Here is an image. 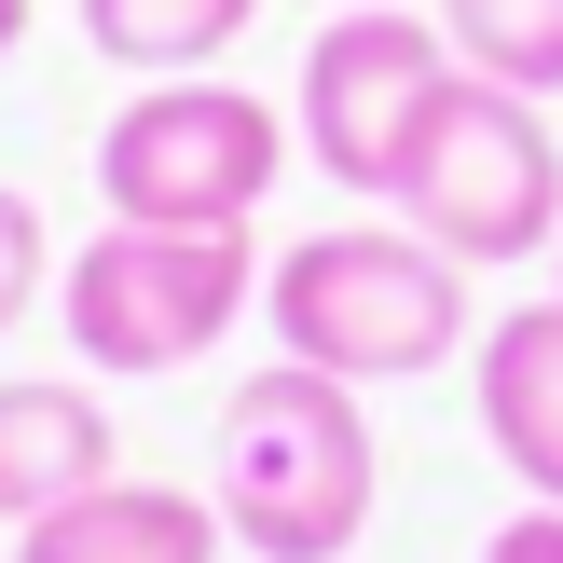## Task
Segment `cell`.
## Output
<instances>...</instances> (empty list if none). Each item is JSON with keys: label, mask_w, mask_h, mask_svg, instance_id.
I'll return each mask as SVG.
<instances>
[{"label": "cell", "mask_w": 563, "mask_h": 563, "mask_svg": "<svg viewBox=\"0 0 563 563\" xmlns=\"http://www.w3.org/2000/svg\"><path fill=\"white\" fill-rule=\"evenodd\" d=\"M220 537L247 563H344L372 537V495H385V454H372V412H357L344 372L317 357H262V372L220 399Z\"/></svg>", "instance_id": "1"}, {"label": "cell", "mask_w": 563, "mask_h": 563, "mask_svg": "<svg viewBox=\"0 0 563 563\" xmlns=\"http://www.w3.org/2000/svg\"><path fill=\"white\" fill-rule=\"evenodd\" d=\"M262 317H275V357H317V372H344V385H412V372H440V357L482 344L467 262L427 247L412 220L289 234L262 262Z\"/></svg>", "instance_id": "2"}, {"label": "cell", "mask_w": 563, "mask_h": 563, "mask_svg": "<svg viewBox=\"0 0 563 563\" xmlns=\"http://www.w3.org/2000/svg\"><path fill=\"white\" fill-rule=\"evenodd\" d=\"M385 207H399L427 247H454L467 275L550 262V247H563V137H550V97H509V82L454 69L440 110L412 124Z\"/></svg>", "instance_id": "3"}, {"label": "cell", "mask_w": 563, "mask_h": 563, "mask_svg": "<svg viewBox=\"0 0 563 563\" xmlns=\"http://www.w3.org/2000/svg\"><path fill=\"white\" fill-rule=\"evenodd\" d=\"M55 317H69V357L110 385L137 372H192L220 357V330L262 317V247L247 234H165V220H97L55 275Z\"/></svg>", "instance_id": "4"}, {"label": "cell", "mask_w": 563, "mask_h": 563, "mask_svg": "<svg viewBox=\"0 0 563 563\" xmlns=\"http://www.w3.org/2000/svg\"><path fill=\"white\" fill-rule=\"evenodd\" d=\"M289 179V110L247 97L220 69L137 82L124 110L97 124V192L110 220H165V234H247Z\"/></svg>", "instance_id": "5"}, {"label": "cell", "mask_w": 563, "mask_h": 563, "mask_svg": "<svg viewBox=\"0 0 563 563\" xmlns=\"http://www.w3.org/2000/svg\"><path fill=\"white\" fill-rule=\"evenodd\" d=\"M440 82H454V42H440V14L344 0V14L302 42L289 137H302V165H317V179H344V192H399V152H412V124L440 110Z\"/></svg>", "instance_id": "6"}, {"label": "cell", "mask_w": 563, "mask_h": 563, "mask_svg": "<svg viewBox=\"0 0 563 563\" xmlns=\"http://www.w3.org/2000/svg\"><path fill=\"white\" fill-rule=\"evenodd\" d=\"M467 385H482V440L537 509H563V289L509 302V317L467 344Z\"/></svg>", "instance_id": "7"}, {"label": "cell", "mask_w": 563, "mask_h": 563, "mask_svg": "<svg viewBox=\"0 0 563 563\" xmlns=\"http://www.w3.org/2000/svg\"><path fill=\"white\" fill-rule=\"evenodd\" d=\"M97 482H124V440H110L97 385H69V372L0 385V522L27 537L42 509H69V495H97Z\"/></svg>", "instance_id": "8"}, {"label": "cell", "mask_w": 563, "mask_h": 563, "mask_svg": "<svg viewBox=\"0 0 563 563\" xmlns=\"http://www.w3.org/2000/svg\"><path fill=\"white\" fill-rule=\"evenodd\" d=\"M220 550H234L220 495H179V482H97L14 537V563H220Z\"/></svg>", "instance_id": "9"}, {"label": "cell", "mask_w": 563, "mask_h": 563, "mask_svg": "<svg viewBox=\"0 0 563 563\" xmlns=\"http://www.w3.org/2000/svg\"><path fill=\"white\" fill-rule=\"evenodd\" d=\"M262 27V0H82V42L137 82H179V69H220V55Z\"/></svg>", "instance_id": "10"}, {"label": "cell", "mask_w": 563, "mask_h": 563, "mask_svg": "<svg viewBox=\"0 0 563 563\" xmlns=\"http://www.w3.org/2000/svg\"><path fill=\"white\" fill-rule=\"evenodd\" d=\"M440 42L509 97H563V0H440Z\"/></svg>", "instance_id": "11"}, {"label": "cell", "mask_w": 563, "mask_h": 563, "mask_svg": "<svg viewBox=\"0 0 563 563\" xmlns=\"http://www.w3.org/2000/svg\"><path fill=\"white\" fill-rule=\"evenodd\" d=\"M42 302H55V234H42V207L0 179V344H14Z\"/></svg>", "instance_id": "12"}, {"label": "cell", "mask_w": 563, "mask_h": 563, "mask_svg": "<svg viewBox=\"0 0 563 563\" xmlns=\"http://www.w3.org/2000/svg\"><path fill=\"white\" fill-rule=\"evenodd\" d=\"M482 563H563V509H509L482 537Z\"/></svg>", "instance_id": "13"}, {"label": "cell", "mask_w": 563, "mask_h": 563, "mask_svg": "<svg viewBox=\"0 0 563 563\" xmlns=\"http://www.w3.org/2000/svg\"><path fill=\"white\" fill-rule=\"evenodd\" d=\"M14 42H27V0H0V55H14Z\"/></svg>", "instance_id": "14"}, {"label": "cell", "mask_w": 563, "mask_h": 563, "mask_svg": "<svg viewBox=\"0 0 563 563\" xmlns=\"http://www.w3.org/2000/svg\"><path fill=\"white\" fill-rule=\"evenodd\" d=\"M550 289H563V247H550Z\"/></svg>", "instance_id": "15"}]
</instances>
